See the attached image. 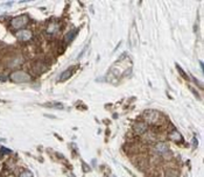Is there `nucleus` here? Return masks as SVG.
<instances>
[{
	"label": "nucleus",
	"instance_id": "nucleus-1",
	"mask_svg": "<svg viewBox=\"0 0 204 177\" xmlns=\"http://www.w3.org/2000/svg\"><path fill=\"white\" fill-rule=\"evenodd\" d=\"M11 80L14 82V83H28L32 80V77L29 76L26 71L22 70H17V71H13L11 74Z\"/></svg>",
	"mask_w": 204,
	"mask_h": 177
},
{
	"label": "nucleus",
	"instance_id": "nucleus-2",
	"mask_svg": "<svg viewBox=\"0 0 204 177\" xmlns=\"http://www.w3.org/2000/svg\"><path fill=\"white\" fill-rule=\"evenodd\" d=\"M27 24H28V16H27V15L17 16V18L12 19V21H11V26H12V28H14V29L22 28V27H25Z\"/></svg>",
	"mask_w": 204,
	"mask_h": 177
},
{
	"label": "nucleus",
	"instance_id": "nucleus-3",
	"mask_svg": "<svg viewBox=\"0 0 204 177\" xmlns=\"http://www.w3.org/2000/svg\"><path fill=\"white\" fill-rule=\"evenodd\" d=\"M17 37L21 41H29L33 37V33L29 29H20L19 32H17Z\"/></svg>",
	"mask_w": 204,
	"mask_h": 177
},
{
	"label": "nucleus",
	"instance_id": "nucleus-4",
	"mask_svg": "<svg viewBox=\"0 0 204 177\" xmlns=\"http://www.w3.org/2000/svg\"><path fill=\"white\" fill-rule=\"evenodd\" d=\"M145 118L147 121H151V123H155V120L158 119L159 117V113L156 111H146L145 112Z\"/></svg>",
	"mask_w": 204,
	"mask_h": 177
},
{
	"label": "nucleus",
	"instance_id": "nucleus-5",
	"mask_svg": "<svg viewBox=\"0 0 204 177\" xmlns=\"http://www.w3.org/2000/svg\"><path fill=\"white\" fill-rule=\"evenodd\" d=\"M133 129L136 130V133L142 134V133H145V132L147 130V125H146L145 123H142V121H138V123H136V124H134Z\"/></svg>",
	"mask_w": 204,
	"mask_h": 177
},
{
	"label": "nucleus",
	"instance_id": "nucleus-6",
	"mask_svg": "<svg viewBox=\"0 0 204 177\" xmlns=\"http://www.w3.org/2000/svg\"><path fill=\"white\" fill-rule=\"evenodd\" d=\"M58 29H60V25L56 24V22H53V24H50V25L48 26L47 33H48V34H55V33L58 32Z\"/></svg>",
	"mask_w": 204,
	"mask_h": 177
},
{
	"label": "nucleus",
	"instance_id": "nucleus-7",
	"mask_svg": "<svg viewBox=\"0 0 204 177\" xmlns=\"http://www.w3.org/2000/svg\"><path fill=\"white\" fill-rule=\"evenodd\" d=\"M72 72H74V68H70V69H68V70H66V71H63L62 74H61V76H60V80L61 82H63V80H66V79H68V78H70L71 77V75H72Z\"/></svg>",
	"mask_w": 204,
	"mask_h": 177
},
{
	"label": "nucleus",
	"instance_id": "nucleus-8",
	"mask_svg": "<svg viewBox=\"0 0 204 177\" xmlns=\"http://www.w3.org/2000/svg\"><path fill=\"white\" fill-rule=\"evenodd\" d=\"M155 150L158 153H160V154H163V153H166L168 150V146H167V143H164V142H159V143L155 146Z\"/></svg>",
	"mask_w": 204,
	"mask_h": 177
},
{
	"label": "nucleus",
	"instance_id": "nucleus-9",
	"mask_svg": "<svg viewBox=\"0 0 204 177\" xmlns=\"http://www.w3.org/2000/svg\"><path fill=\"white\" fill-rule=\"evenodd\" d=\"M169 139H170V140H174V141H181V140H183V136H182L177 130H173V132L169 134Z\"/></svg>",
	"mask_w": 204,
	"mask_h": 177
},
{
	"label": "nucleus",
	"instance_id": "nucleus-10",
	"mask_svg": "<svg viewBox=\"0 0 204 177\" xmlns=\"http://www.w3.org/2000/svg\"><path fill=\"white\" fill-rule=\"evenodd\" d=\"M75 35H76V32L75 30H71V32H69L68 34H66V43H70L74 40Z\"/></svg>",
	"mask_w": 204,
	"mask_h": 177
},
{
	"label": "nucleus",
	"instance_id": "nucleus-11",
	"mask_svg": "<svg viewBox=\"0 0 204 177\" xmlns=\"http://www.w3.org/2000/svg\"><path fill=\"white\" fill-rule=\"evenodd\" d=\"M166 176H167V177H177V173H176L175 170L169 169V170L166 173Z\"/></svg>",
	"mask_w": 204,
	"mask_h": 177
},
{
	"label": "nucleus",
	"instance_id": "nucleus-12",
	"mask_svg": "<svg viewBox=\"0 0 204 177\" xmlns=\"http://www.w3.org/2000/svg\"><path fill=\"white\" fill-rule=\"evenodd\" d=\"M45 106H48V107H54V108H63V105L62 104H45Z\"/></svg>",
	"mask_w": 204,
	"mask_h": 177
},
{
	"label": "nucleus",
	"instance_id": "nucleus-13",
	"mask_svg": "<svg viewBox=\"0 0 204 177\" xmlns=\"http://www.w3.org/2000/svg\"><path fill=\"white\" fill-rule=\"evenodd\" d=\"M176 69H177V70H179V72H180V74H181V76L183 77V78H187V79H188V78H189V77H188V75H187V74H185V72H184V71H183V70H182V69H181V67H180V65H179V64H176Z\"/></svg>",
	"mask_w": 204,
	"mask_h": 177
},
{
	"label": "nucleus",
	"instance_id": "nucleus-14",
	"mask_svg": "<svg viewBox=\"0 0 204 177\" xmlns=\"http://www.w3.org/2000/svg\"><path fill=\"white\" fill-rule=\"evenodd\" d=\"M20 177H33V175H32L30 171H23L22 174L20 175Z\"/></svg>",
	"mask_w": 204,
	"mask_h": 177
},
{
	"label": "nucleus",
	"instance_id": "nucleus-15",
	"mask_svg": "<svg viewBox=\"0 0 204 177\" xmlns=\"http://www.w3.org/2000/svg\"><path fill=\"white\" fill-rule=\"evenodd\" d=\"M9 153H11V149H7V148H5V147L1 148V155H4V154H9Z\"/></svg>",
	"mask_w": 204,
	"mask_h": 177
},
{
	"label": "nucleus",
	"instance_id": "nucleus-16",
	"mask_svg": "<svg viewBox=\"0 0 204 177\" xmlns=\"http://www.w3.org/2000/svg\"><path fill=\"white\" fill-rule=\"evenodd\" d=\"M70 177H74V175H72V174H71V175H70Z\"/></svg>",
	"mask_w": 204,
	"mask_h": 177
},
{
	"label": "nucleus",
	"instance_id": "nucleus-17",
	"mask_svg": "<svg viewBox=\"0 0 204 177\" xmlns=\"http://www.w3.org/2000/svg\"><path fill=\"white\" fill-rule=\"evenodd\" d=\"M7 177H13V176H7Z\"/></svg>",
	"mask_w": 204,
	"mask_h": 177
}]
</instances>
